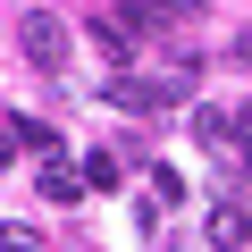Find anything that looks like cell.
Here are the masks:
<instances>
[{
    "label": "cell",
    "mask_w": 252,
    "mask_h": 252,
    "mask_svg": "<svg viewBox=\"0 0 252 252\" xmlns=\"http://www.w3.org/2000/svg\"><path fill=\"white\" fill-rule=\"evenodd\" d=\"M17 42H26V59H34L42 76H67V51H76V42H67V17H51V9H34V17L17 26Z\"/></svg>",
    "instance_id": "6da1fadb"
},
{
    "label": "cell",
    "mask_w": 252,
    "mask_h": 252,
    "mask_svg": "<svg viewBox=\"0 0 252 252\" xmlns=\"http://www.w3.org/2000/svg\"><path fill=\"white\" fill-rule=\"evenodd\" d=\"M109 101H118V109H135V118H152V109H168L177 93H168V84H143V76H118Z\"/></svg>",
    "instance_id": "7a4b0ae2"
},
{
    "label": "cell",
    "mask_w": 252,
    "mask_h": 252,
    "mask_svg": "<svg viewBox=\"0 0 252 252\" xmlns=\"http://www.w3.org/2000/svg\"><path fill=\"white\" fill-rule=\"evenodd\" d=\"M84 193H93V185H84V168H67V160H51V168H42V202H51V210H76Z\"/></svg>",
    "instance_id": "3957f363"
},
{
    "label": "cell",
    "mask_w": 252,
    "mask_h": 252,
    "mask_svg": "<svg viewBox=\"0 0 252 252\" xmlns=\"http://www.w3.org/2000/svg\"><path fill=\"white\" fill-rule=\"evenodd\" d=\"M210 244H219V252H244V244H252V210H244V202H219V210H210Z\"/></svg>",
    "instance_id": "277c9868"
},
{
    "label": "cell",
    "mask_w": 252,
    "mask_h": 252,
    "mask_svg": "<svg viewBox=\"0 0 252 252\" xmlns=\"http://www.w3.org/2000/svg\"><path fill=\"white\" fill-rule=\"evenodd\" d=\"M135 17L143 26H193V17H210L202 0H135Z\"/></svg>",
    "instance_id": "5b68a950"
},
{
    "label": "cell",
    "mask_w": 252,
    "mask_h": 252,
    "mask_svg": "<svg viewBox=\"0 0 252 252\" xmlns=\"http://www.w3.org/2000/svg\"><path fill=\"white\" fill-rule=\"evenodd\" d=\"M93 42L109 59H126V51H135V26H126V17H93Z\"/></svg>",
    "instance_id": "8992f818"
},
{
    "label": "cell",
    "mask_w": 252,
    "mask_h": 252,
    "mask_svg": "<svg viewBox=\"0 0 252 252\" xmlns=\"http://www.w3.org/2000/svg\"><path fill=\"white\" fill-rule=\"evenodd\" d=\"M84 185H101V193L126 185V160H118V152H93V160H84Z\"/></svg>",
    "instance_id": "52a82bcc"
},
{
    "label": "cell",
    "mask_w": 252,
    "mask_h": 252,
    "mask_svg": "<svg viewBox=\"0 0 252 252\" xmlns=\"http://www.w3.org/2000/svg\"><path fill=\"white\" fill-rule=\"evenodd\" d=\"M143 185H152V202H160V210H177V202H185V177H177V168H143Z\"/></svg>",
    "instance_id": "ba28073f"
},
{
    "label": "cell",
    "mask_w": 252,
    "mask_h": 252,
    "mask_svg": "<svg viewBox=\"0 0 252 252\" xmlns=\"http://www.w3.org/2000/svg\"><path fill=\"white\" fill-rule=\"evenodd\" d=\"M0 126H9V135H17V143H34V152H59V135H51V126H42V118H0Z\"/></svg>",
    "instance_id": "9c48e42d"
},
{
    "label": "cell",
    "mask_w": 252,
    "mask_h": 252,
    "mask_svg": "<svg viewBox=\"0 0 252 252\" xmlns=\"http://www.w3.org/2000/svg\"><path fill=\"white\" fill-rule=\"evenodd\" d=\"M235 152H244V168H252V101L235 109Z\"/></svg>",
    "instance_id": "30bf717a"
},
{
    "label": "cell",
    "mask_w": 252,
    "mask_h": 252,
    "mask_svg": "<svg viewBox=\"0 0 252 252\" xmlns=\"http://www.w3.org/2000/svg\"><path fill=\"white\" fill-rule=\"evenodd\" d=\"M0 252H34V235L26 227H0Z\"/></svg>",
    "instance_id": "8fae6325"
},
{
    "label": "cell",
    "mask_w": 252,
    "mask_h": 252,
    "mask_svg": "<svg viewBox=\"0 0 252 252\" xmlns=\"http://www.w3.org/2000/svg\"><path fill=\"white\" fill-rule=\"evenodd\" d=\"M9 143H17V135H9V126H0V168H9V160H17V152H9Z\"/></svg>",
    "instance_id": "7c38bea8"
}]
</instances>
